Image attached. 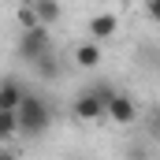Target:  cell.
<instances>
[{
	"label": "cell",
	"mask_w": 160,
	"mask_h": 160,
	"mask_svg": "<svg viewBox=\"0 0 160 160\" xmlns=\"http://www.w3.org/2000/svg\"><path fill=\"white\" fill-rule=\"evenodd\" d=\"M15 19H19V26H22V30L41 26V22H38V11H34V0H22V4H19V11H15Z\"/></svg>",
	"instance_id": "obj_10"
},
{
	"label": "cell",
	"mask_w": 160,
	"mask_h": 160,
	"mask_svg": "<svg viewBox=\"0 0 160 160\" xmlns=\"http://www.w3.org/2000/svg\"><path fill=\"white\" fill-rule=\"evenodd\" d=\"M19 134V116L15 112H0V142H11Z\"/></svg>",
	"instance_id": "obj_11"
},
{
	"label": "cell",
	"mask_w": 160,
	"mask_h": 160,
	"mask_svg": "<svg viewBox=\"0 0 160 160\" xmlns=\"http://www.w3.org/2000/svg\"><path fill=\"white\" fill-rule=\"evenodd\" d=\"M34 11H38V22L41 26H56L60 22V15H63V8H60V0H34Z\"/></svg>",
	"instance_id": "obj_8"
},
{
	"label": "cell",
	"mask_w": 160,
	"mask_h": 160,
	"mask_svg": "<svg viewBox=\"0 0 160 160\" xmlns=\"http://www.w3.org/2000/svg\"><path fill=\"white\" fill-rule=\"evenodd\" d=\"M0 160H19L15 153H8V149H0Z\"/></svg>",
	"instance_id": "obj_15"
},
{
	"label": "cell",
	"mask_w": 160,
	"mask_h": 160,
	"mask_svg": "<svg viewBox=\"0 0 160 160\" xmlns=\"http://www.w3.org/2000/svg\"><path fill=\"white\" fill-rule=\"evenodd\" d=\"M142 8H145V15L153 22H160V0H142Z\"/></svg>",
	"instance_id": "obj_12"
},
{
	"label": "cell",
	"mask_w": 160,
	"mask_h": 160,
	"mask_svg": "<svg viewBox=\"0 0 160 160\" xmlns=\"http://www.w3.org/2000/svg\"><path fill=\"white\" fill-rule=\"evenodd\" d=\"M112 123H119V127H130V123L138 119V104H134V97L130 93H123V89H116V97L108 101V112H104Z\"/></svg>",
	"instance_id": "obj_4"
},
{
	"label": "cell",
	"mask_w": 160,
	"mask_h": 160,
	"mask_svg": "<svg viewBox=\"0 0 160 160\" xmlns=\"http://www.w3.org/2000/svg\"><path fill=\"white\" fill-rule=\"evenodd\" d=\"M15 116H19V134L41 138V134L48 130V123H52V104H48V97H41V93H26L22 104L15 108Z\"/></svg>",
	"instance_id": "obj_2"
},
{
	"label": "cell",
	"mask_w": 160,
	"mask_h": 160,
	"mask_svg": "<svg viewBox=\"0 0 160 160\" xmlns=\"http://www.w3.org/2000/svg\"><path fill=\"white\" fill-rule=\"evenodd\" d=\"M153 130H157V134H160V104H157V108H153Z\"/></svg>",
	"instance_id": "obj_14"
},
{
	"label": "cell",
	"mask_w": 160,
	"mask_h": 160,
	"mask_svg": "<svg viewBox=\"0 0 160 160\" xmlns=\"http://www.w3.org/2000/svg\"><path fill=\"white\" fill-rule=\"evenodd\" d=\"M48 48H52V30H48V26H34V30H22V34H19L15 56H19L22 63H30V67H34Z\"/></svg>",
	"instance_id": "obj_3"
},
{
	"label": "cell",
	"mask_w": 160,
	"mask_h": 160,
	"mask_svg": "<svg viewBox=\"0 0 160 160\" xmlns=\"http://www.w3.org/2000/svg\"><path fill=\"white\" fill-rule=\"evenodd\" d=\"M116 97V86H108V82H93V86H86L75 93V119L82 123H97L104 119V112H108V101Z\"/></svg>",
	"instance_id": "obj_1"
},
{
	"label": "cell",
	"mask_w": 160,
	"mask_h": 160,
	"mask_svg": "<svg viewBox=\"0 0 160 160\" xmlns=\"http://www.w3.org/2000/svg\"><path fill=\"white\" fill-rule=\"evenodd\" d=\"M127 157H130V160H149V149H145V145H130Z\"/></svg>",
	"instance_id": "obj_13"
},
{
	"label": "cell",
	"mask_w": 160,
	"mask_h": 160,
	"mask_svg": "<svg viewBox=\"0 0 160 160\" xmlns=\"http://www.w3.org/2000/svg\"><path fill=\"white\" fill-rule=\"evenodd\" d=\"M89 41H112L116 34H119V15L116 11H97V15H89Z\"/></svg>",
	"instance_id": "obj_5"
},
{
	"label": "cell",
	"mask_w": 160,
	"mask_h": 160,
	"mask_svg": "<svg viewBox=\"0 0 160 160\" xmlns=\"http://www.w3.org/2000/svg\"><path fill=\"white\" fill-rule=\"evenodd\" d=\"M75 63H78L82 71H93V67H97V63H101V45H97V41H82L78 48H75Z\"/></svg>",
	"instance_id": "obj_7"
},
{
	"label": "cell",
	"mask_w": 160,
	"mask_h": 160,
	"mask_svg": "<svg viewBox=\"0 0 160 160\" xmlns=\"http://www.w3.org/2000/svg\"><path fill=\"white\" fill-rule=\"evenodd\" d=\"M34 67H38V75H41V78H48V82H52V78H60V60H56V52H52V48L41 56Z\"/></svg>",
	"instance_id": "obj_9"
},
{
	"label": "cell",
	"mask_w": 160,
	"mask_h": 160,
	"mask_svg": "<svg viewBox=\"0 0 160 160\" xmlns=\"http://www.w3.org/2000/svg\"><path fill=\"white\" fill-rule=\"evenodd\" d=\"M22 97H26V89L19 78H0V112H15L22 104Z\"/></svg>",
	"instance_id": "obj_6"
}]
</instances>
